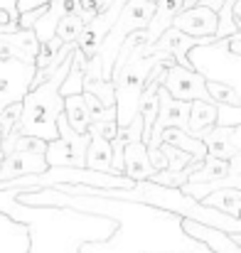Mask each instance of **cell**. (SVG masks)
I'll use <instances>...</instances> for the list:
<instances>
[{"instance_id": "obj_31", "label": "cell", "mask_w": 241, "mask_h": 253, "mask_svg": "<svg viewBox=\"0 0 241 253\" xmlns=\"http://www.w3.org/2000/svg\"><path fill=\"white\" fill-rule=\"evenodd\" d=\"M17 121H20V103H15V106H10V108H5L0 113V133H2V138L10 135V130L17 126Z\"/></svg>"}, {"instance_id": "obj_1", "label": "cell", "mask_w": 241, "mask_h": 253, "mask_svg": "<svg viewBox=\"0 0 241 253\" xmlns=\"http://www.w3.org/2000/svg\"><path fill=\"white\" fill-rule=\"evenodd\" d=\"M69 64H72V54L59 64V69L45 84L32 88L22 98V103H20V121L10 130V135L2 138V145H0L2 158L12 153V145H15V140L20 135L37 138L42 143L57 140V118L64 113V98L59 96V86L64 84V79L69 74Z\"/></svg>"}, {"instance_id": "obj_33", "label": "cell", "mask_w": 241, "mask_h": 253, "mask_svg": "<svg viewBox=\"0 0 241 253\" xmlns=\"http://www.w3.org/2000/svg\"><path fill=\"white\" fill-rule=\"evenodd\" d=\"M0 145H2V133H0ZM0 158H2V153H0Z\"/></svg>"}, {"instance_id": "obj_27", "label": "cell", "mask_w": 241, "mask_h": 253, "mask_svg": "<svg viewBox=\"0 0 241 253\" xmlns=\"http://www.w3.org/2000/svg\"><path fill=\"white\" fill-rule=\"evenodd\" d=\"M84 93L94 96L101 106L106 108H116V93H113V84L111 82H84Z\"/></svg>"}, {"instance_id": "obj_14", "label": "cell", "mask_w": 241, "mask_h": 253, "mask_svg": "<svg viewBox=\"0 0 241 253\" xmlns=\"http://www.w3.org/2000/svg\"><path fill=\"white\" fill-rule=\"evenodd\" d=\"M45 155H35V153H17L12 150L10 155H5L0 160V184H7L12 179L20 177H30V174H42L47 172Z\"/></svg>"}, {"instance_id": "obj_12", "label": "cell", "mask_w": 241, "mask_h": 253, "mask_svg": "<svg viewBox=\"0 0 241 253\" xmlns=\"http://www.w3.org/2000/svg\"><path fill=\"white\" fill-rule=\"evenodd\" d=\"M37 54H40V42L32 30H15V32L0 35V59L35 64Z\"/></svg>"}, {"instance_id": "obj_17", "label": "cell", "mask_w": 241, "mask_h": 253, "mask_svg": "<svg viewBox=\"0 0 241 253\" xmlns=\"http://www.w3.org/2000/svg\"><path fill=\"white\" fill-rule=\"evenodd\" d=\"M185 7V0H158L155 2V10H153V17L145 27V37H148V44H155L158 37L172 25V20L177 17V12Z\"/></svg>"}, {"instance_id": "obj_35", "label": "cell", "mask_w": 241, "mask_h": 253, "mask_svg": "<svg viewBox=\"0 0 241 253\" xmlns=\"http://www.w3.org/2000/svg\"><path fill=\"white\" fill-rule=\"evenodd\" d=\"M0 160H2V158H0Z\"/></svg>"}, {"instance_id": "obj_16", "label": "cell", "mask_w": 241, "mask_h": 253, "mask_svg": "<svg viewBox=\"0 0 241 253\" xmlns=\"http://www.w3.org/2000/svg\"><path fill=\"white\" fill-rule=\"evenodd\" d=\"M155 174V168L148 160V150L143 143H128L123 148V177H128L133 184L150 179Z\"/></svg>"}, {"instance_id": "obj_24", "label": "cell", "mask_w": 241, "mask_h": 253, "mask_svg": "<svg viewBox=\"0 0 241 253\" xmlns=\"http://www.w3.org/2000/svg\"><path fill=\"white\" fill-rule=\"evenodd\" d=\"M84 27H86V22L81 20L79 15H67V17H62V20L57 22L54 37H57L62 44H77V40L81 37Z\"/></svg>"}, {"instance_id": "obj_8", "label": "cell", "mask_w": 241, "mask_h": 253, "mask_svg": "<svg viewBox=\"0 0 241 253\" xmlns=\"http://www.w3.org/2000/svg\"><path fill=\"white\" fill-rule=\"evenodd\" d=\"M81 2H84V0H49V2L42 7V15H40V17L32 22V27H30V30L35 32L37 42H40V44H47V42L54 37L57 22H59L62 17H67V15H79L81 20L89 25L96 15H89Z\"/></svg>"}, {"instance_id": "obj_4", "label": "cell", "mask_w": 241, "mask_h": 253, "mask_svg": "<svg viewBox=\"0 0 241 253\" xmlns=\"http://www.w3.org/2000/svg\"><path fill=\"white\" fill-rule=\"evenodd\" d=\"M172 62L167 54H153V57H138L136 52L128 57L126 67L111 77L113 93H116V126L126 128L136 116H138V101L145 88L148 74L153 72L155 64Z\"/></svg>"}, {"instance_id": "obj_18", "label": "cell", "mask_w": 241, "mask_h": 253, "mask_svg": "<svg viewBox=\"0 0 241 253\" xmlns=\"http://www.w3.org/2000/svg\"><path fill=\"white\" fill-rule=\"evenodd\" d=\"M89 133V148H86V155H84V169H91V172H101V174H113L111 172V143L103 140L98 133L94 130H86Z\"/></svg>"}, {"instance_id": "obj_22", "label": "cell", "mask_w": 241, "mask_h": 253, "mask_svg": "<svg viewBox=\"0 0 241 253\" xmlns=\"http://www.w3.org/2000/svg\"><path fill=\"white\" fill-rule=\"evenodd\" d=\"M64 118H67V126H69L77 135H86L89 111H86V98H84V93H81V96L64 98Z\"/></svg>"}, {"instance_id": "obj_26", "label": "cell", "mask_w": 241, "mask_h": 253, "mask_svg": "<svg viewBox=\"0 0 241 253\" xmlns=\"http://www.w3.org/2000/svg\"><path fill=\"white\" fill-rule=\"evenodd\" d=\"M209 98L214 106H232V108H241V91L232 88L224 84H204Z\"/></svg>"}, {"instance_id": "obj_9", "label": "cell", "mask_w": 241, "mask_h": 253, "mask_svg": "<svg viewBox=\"0 0 241 253\" xmlns=\"http://www.w3.org/2000/svg\"><path fill=\"white\" fill-rule=\"evenodd\" d=\"M126 2H128V0H113L106 10L96 12V17L84 27L81 37L77 40V52H79L84 59H91V57L98 52V47H101L103 37H106V35H108V30L113 27V22H116V17L121 15V10H123V5H126Z\"/></svg>"}, {"instance_id": "obj_20", "label": "cell", "mask_w": 241, "mask_h": 253, "mask_svg": "<svg viewBox=\"0 0 241 253\" xmlns=\"http://www.w3.org/2000/svg\"><path fill=\"white\" fill-rule=\"evenodd\" d=\"M202 207H209L219 214H227L232 219H239L241 211V189H219V192H212L209 197H204L199 202Z\"/></svg>"}, {"instance_id": "obj_19", "label": "cell", "mask_w": 241, "mask_h": 253, "mask_svg": "<svg viewBox=\"0 0 241 253\" xmlns=\"http://www.w3.org/2000/svg\"><path fill=\"white\" fill-rule=\"evenodd\" d=\"M217 123V106L194 101L190 103V118H187V135L199 140L212 126Z\"/></svg>"}, {"instance_id": "obj_10", "label": "cell", "mask_w": 241, "mask_h": 253, "mask_svg": "<svg viewBox=\"0 0 241 253\" xmlns=\"http://www.w3.org/2000/svg\"><path fill=\"white\" fill-rule=\"evenodd\" d=\"M170 27H175L182 35L194 37V40H217V12H212L209 7L197 2L194 7L180 10Z\"/></svg>"}, {"instance_id": "obj_2", "label": "cell", "mask_w": 241, "mask_h": 253, "mask_svg": "<svg viewBox=\"0 0 241 253\" xmlns=\"http://www.w3.org/2000/svg\"><path fill=\"white\" fill-rule=\"evenodd\" d=\"M153 10H155V2H148V0H128L123 5L113 27L103 37L98 52L91 59H86L84 82H111V72H113V64H116V57H118L123 40L131 32L145 30L150 17H153Z\"/></svg>"}, {"instance_id": "obj_7", "label": "cell", "mask_w": 241, "mask_h": 253, "mask_svg": "<svg viewBox=\"0 0 241 253\" xmlns=\"http://www.w3.org/2000/svg\"><path fill=\"white\" fill-rule=\"evenodd\" d=\"M162 88L170 93V98L175 101H185V103H194V101H202V103H212L207 88H204V79L199 74H194L192 69H182L177 64H170L165 69V82Z\"/></svg>"}, {"instance_id": "obj_3", "label": "cell", "mask_w": 241, "mask_h": 253, "mask_svg": "<svg viewBox=\"0 0 241 253\" xmlns=\"http://www.w3.org/2000/svg\"><path fill=\"white\" fill-rule=\"evenodd\" d=\"M239 54L241 35H232L227 40H217L212 44H199L187 52V62L194 74L204 79V84H224L239 88Z\"/></svg>"}, {"instance_id": "obj_28", "label": "cell", "mask_w": 241, "mask_h": 253, "mask_svg": "<svg viewBox=\"0 0 241 253\" xmlns=\"http://www.w3.org/2000/svg\"><path fill=\"white\" fill-rule=\"evenodd\" d=\"M158 150H160L162 158H165V169H167V172H180V169H185L192 163L190 155H185V153H180V150H175V148H170V145H165V143H160Z\"/></svg>"}, {"instance_id": "obj_15", "label": "cell", "mask_w": 241, "mask_h": 253, "mask_svg": "<svg viewBox=\"0 0 241 253\" xmlns=\"http://www.w3.org/2000/svg\"><path fill=\"white\" fill-rule=\"evenodd\" d=\"M219 189H241V155L229 160V172L222 177V179H214V182H207V184H182L180 192L187 194L190 199L194 202H202L204 197H209L212 192H219Z\"/></svg>"}, {"instance_id": "obj_5", "label": "cell", "mask_w": 241, "mask_h": 253, "mask_svg": "<svg viewBox=\"0 0 241 253\" xmlns=\"http://www.w3.org/2000/svg\"><path fill=\"white\" fill-rule=\"evenodd\" d=\"M89 133L77 135L69 126L64 113L57 118V140L47 143L45 148V163L47 168H74L84 169V155L89 148Z\"/></svg>"}, {"instance_id": "obj_23", "label": "cell", "mask_w": 241, "mask_h": 253, "mask_svg": "<svg viewBox=\"0 0 241 253\" xmlns=\"http://www.w3.org/2000/svg\"><path fill=\"white\" fill-rule=\"evenodd\" d=\"M84 67H86V59H84L79 52L74 49V52H72L69 74H67L64 84L59 86V96H62V98H69V96H81V93H84Z\"/></svg>"}, {"instance_id": "obj_11", "label": "cell", "mask_w": 241, "mask_h": 253, "mask_svg": "<svg viewBox=\"0 0 241 253\" xmlns=\"http://www.w3.org/2000/svg\"><path fill=\"white\" fill-rule=\"evenodd\" d=\"M180 231H185L187 239L197 241L209 253H241V236H229L224 231L202 226L190 219H180Z\"/></svg>"}, {"instance_id": "obj_13", "label": "cell", "mask_w": 241, "mask_h": 253, "mask_svg": "<svg viewBox=\"0 0 241 253\" xmlns=\"http://www.w3.org/2000/svg\"><path fill=\"white\" fill-rule=\"evenodd\" d=\"M199 140L204 143L207 158H214V160L229 163L232 158L241 155V133H239V128H219V126H212Z\"/></svg>"}, {"instance_id": "obj_34", "label": "cell", "mask_w": 241, "mask_h": 253, "mask_svg": "<svg viewBox=\"0 0 241 253\" xmlns=\"http://www.w3.org/2000/svg\"><path fill=\"white\" fill-rule=\"evenodd\" d=\"M148 2H158V0H148Z\"/></svg>"}, {"instance_id": "obj_30", "label": "cell", "mask_w": 241, "mask_h": 253, "mask_svg": "<svg viewBox=\"0 0 241 253\" xmlns=\"http://www.w3.org/2000/svg\"><path fill=\"white\" fill-rule=\"evenodd\" d=\"M45 148H47V143H42L37 138H27V135H20L12 145V150H17V153H35V155H45Z\"/></svg>"}, {"instance_id": "obj_29", "label": "cell", "mask_w": 241, "mask_h": 253, "mask_svg": "<svg viewBox=\"0 0 241 253\" xmlns=\"http://www.w3.org/2000/svg\"><path fill=\"white\" fill-rule=\"evenodd\" d=\"M219 128H239L241 126V108L232 106H217V123Z\"/></svg>"}, {"instance_id": "obj_21", "label": "cell", "mask_w": 241, "mask_h": 253, "mask_svg": "<svg viewBox=\"0 0 241 253\" xmlns=\"http://www.w3.org/2000/svg\"><path fill=\"white\" fill-rule=\"evenodd\" d=\"M241 30V0H224L217 12V40L239 35Z\"/></svg>"}, {"instance_id": "obj_6", "label": "cell", "mask_w": 241, "mask_h": 253, "mask_svg": "<svg viewBox=\"0 0 241 253\" xmlns=\"http://www.w3.org/2000/svg\"><path fill=\"white\" fill-rule=\"evenodd\" d=\"M35 74H37L35 64L0 59V113L15 103H22V98L32 88Z\"/></svg>"}, {"instance_id": "obj_32", "label": "cell", "mask_w": 241, "mask_h": 253, "mask_svg": "<svg viewBox=\"0 0 241 253\" xmlns=\"http://www.w3.org/2000/svg\"><path fill=\"white\" fill-rule=\"evenodd\" d=\"M197 2H199V0H185V7H182V10H187V7H194Z\"/></svg>"}, {"instance_id": "obj_25", "label": "cell", "mask_w": 241, "mask_h": 253, "mask_svg": "<svg viewBox=\"0 0 241 253\" xmlns=\"http://www.w3.org/2000/svg\"><path fill=\"white\" fill-rule=\"evenodd\" d=\"M227 172H229V163H222V160H214V158H204L202 168L197 169L187 182H190V184H207V182L222 179Z\"/></svg>"}]
</instances>
